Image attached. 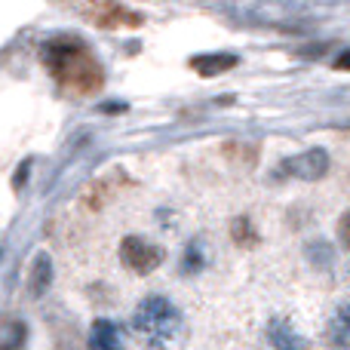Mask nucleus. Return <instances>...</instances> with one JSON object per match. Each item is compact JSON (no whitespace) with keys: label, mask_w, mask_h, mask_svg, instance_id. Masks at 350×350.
<instances>
[{"label":"nucleus","mask_w":350,"mask_h":350,"mask_svg":"<svg viewBox=\"0 0 350 350\" xmlns=\"http://www.w3.org/2000/svg\"><path fill=\"white\" fill-rule=\"evenodd\" d=\"M120 258H123V265H126L129 271L151 273V271H157V267L163 265L166 252L157 246V243L145 240V237L129 234V237H123V243H120Z\"/></svg>","instance_id":"nucleus-3"},{"label":"nucleus","mask_w":350,"mask_h":350,"mask_svg":"<svg viewBox=\"0 0 350 350\" xmlns=\"http://www.w3.org/2000/svg\"><path fill=\"white\" fill-rule=\"evenodd\" d=\"M326 338H329V345L350 350V304L335 308V314L326 323Z\"/></svg>","instance_id":"nucleus-8"},{"label":"nucleus","mask_w":350,"mask_h":350,"mask_svg":"<svg viewBox=\"0 0 350 350\" xmlns=\"http://www.w3.org/2000/svg\"><path fill=\"white\" fill-rule=\"evenodd\" d=\"M237 55L234 53H209V55H193L191 68L200 74V77H215V74H224L237 65Z\"/></svg>","instance_id":"nucleus-7"},{"label":"nucleus","mask_w":350,"mask_h":350,"mask_svg":"<svg viewBox=\"0 0 350 350\" xmlns=\"http://www.w3.org/2000/svg\"><path fill=\"white\" fill-rule=\"evenodd\" d=\"M90 350H123L120 326L111 320H96L90 329Z\"/></svg>","instance_id":"nucleus-6"},{"label":"nucleus","mask_w":350,"mask_h":350,"mask_svg":"<svg viewBox=\"0 0 350 350\" xmlns=\"http://www.w3.org/2000/svg\"><path fill=\"white\" fill-rule=\"evenodd\" d=\"M43 65L49 68L59 86L77 96H90L105 83V71L96 53L80 37H53L43 43Z\"/></svg>","instance_id":"nucleus-1"},{"label":"nucleus","mask_w":350,"mask_h":350,"mask_svg":"<svg viewBox=\"0 0 350 350\" xmlns=\"http://www.w3.org/2000/svg\"><path fill=\"white\" fill-rule=\"evenodd\" d=\"M133 329L139 332V338L145 341V345L163 350V347H170L175 341V335H178L181 314L172 301H166L163 295H151L139 304V310H135Z\"/></svg>","instance_id":"nucleus-2"},{"label":"nucleus","mask_w":350,"mask_h":350,"mask_svg":"<svg viewBox=\"0 0 350 350\" xmlns=\"http://www.w3.org/2000/svg\"><path fill=\"white\" fill-rule=\"evenodd\" d=\"M329 151L326 148H310V151H301L295 157L283 160V172L292 175V178H301V181H320L323 175L329 172Z\"/></svg>","instance_id":"nucleus-4"},{"label":"nucleus","mask_w":350,"mask_h":350,"mask_svg":"<svg viewBox=\"0 0 350 350\" xmlns=\"http://www.w3.org/2000/svg\"><path fill=\"white\" fill-rule=\"evenodd\" d=\"M267 341L273 350H308V341L295 332V326L286 320H271L267 323Z\"/></svg>","instance_id":"nucleus-5"},{"label":"nucleus","mask_w":350,"mask_h":350,"mask_svg":"<svg viewBox=\"0 0 350 350\" xmlns=\"http://www.w3.org/2000/svg\"><path fill=\"white\" fill-rule=\"evenodd\" d=\"M304 255H308V261H310V265H317V267H329V265L335 261V249L329 246L326 240H314V243H308Z\"/></svg>","instance_id":"nucleus-12"},{"label":"nucleus","mask_w":350,"mask_h":350,"mask_svg":"<svg viewBox=\"0 0 350 350\" xmlns=\"http://www.w3.org/2000/svg\"><path fill=\"white\" fill-rule=\"evenodd\" d=\"M49 283H53V261H49L46 252H40L34 258V265H31V273H28V286H31V295L40 298L43 292L49 289Z\"/></svg>","instance_id":"nucleus-9"},{"label":"nucleus","mask_w":350,"mask_h":350,"mask_svg":"<svg viewBox=\"0 0 350 350\" xmlns=\"http://www.w3.org/2000/svg\"><path fill=\"white\" fill-rule=\"evenodd\" d=\"M335 68H338V71H350V49H345V53L335 59Z\"/></svg>","instance_id":"nucleus-15"},{"label":"nucleus","mask_w":350,"mask_h":350,"mask_svg":"<svg viewBox=\"0 0 350 350\" xmlns=\"http://www.w3.org/2000/svg\"><path fill=\"white\" fill-rule=\"evenodd\" d=\"M230 237H234L237 246H255V243H258V234H255L252 221H249L246 215H240V218L230 221Z\"/></svg>","instance_id":"nucleus-11"},{"label":"nucleus","mask_w":350,"mask_h":350,"mask_svg":"<svg viewBox=\"0 0 350 350\" xmlns=\"http://www.w3.org/2000/svg\"><path fill=\"white\" fill-rule=\"evenodd\" d=\"M206 261H209V255H206L203 240H191V243H187V249H185L181 271H185V273H200L206 267Z\"/></svg>","instance_id":"nucleus-10"},{"label":"nucleus","mask_w":350,"mask_h":350,"mask_svg":"<svg viewBox=\"0 0 350 350\" xmlns=\"http://www.w3.org/2000/svg\"><path fill=\"white\" fill-rule=\"evenodd\" d=\"M0 335H3V338H0V350H18L22 347V341H25V323L10 320Z\"/></svg>","instance_id":"nucleus-13"},{"label":"nucleus","mask_w":350,"mask_h":350,"mask_svg":"<svg viewBox=\"0 0 350 350\" xmlns=\"http://www.w3.org/2000/svg\"><path fill=\"white\" fill-rule=\"evenodd\" d=\"M338 243H341L345 249H350V209L338 218Z\"/></svg>","instance_id":"nucleus-14"}]
</instances>
